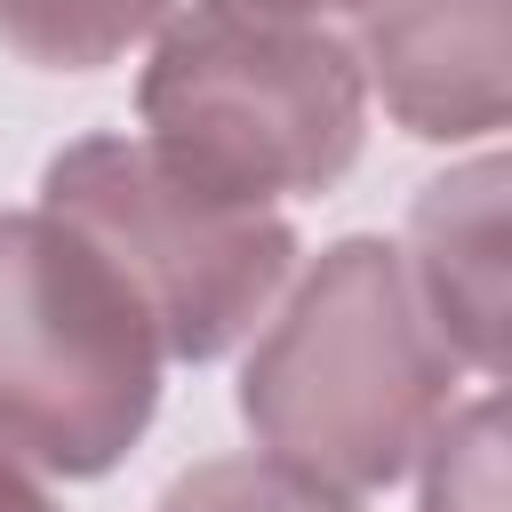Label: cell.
<instances>
[{
	"label": "cell",
	"instance_id": "277c9868",
	"mask_svg": "<svg viewBox=\"0 0 512 512\" xmlns=\"http://www.w3.org/2000/svg\"><path fill=\"white\" fill-rule=\"evenodd\" d=\"M40 208L56 224H72L128 280L160 352H176V360L232 352L296 264V232L272 208L192 184L144 136L64 144L40 176Z\"/></svg>",
	"mask_w": 512,
	"mask_h": 512
},
{
	"label": "cell",
	"instance_id": "6da1fadb",
	"mask_svg": "<svg viewBox=\"0 0 512 512\" xmlns=\"http://www.w3.org/2000/svg\"><path fill=\"white\" fill-rule=\"evenodd\" d=\"M448 392L456 352L432 336L384 240H336L240 368V416L264 464L336 496L392 488L448 416Z\"/></svg>",
	"mask_w": 512,
	"mask_h": 512
},
{
	"label": "cell",
	"instance_id": "8992f818",
	"mask_svg": "<svg viewBox=\"0 0 512 512\" xmlns=\"http://www.w3.org/2000/svg\"><path fill=\"white\" fill-rule=\"evenodd\" d=\"M504 160H472L424 184L408 216V288L432 336L480 376L504 368Z\"/></svg>",
	"mask_w": 512,
	"mask_h": 512
},
{
	"label": "cell",
	"instance_id": "5b68a950",
	"mask_svg": "<svg viewBox=\"0 0 512 512\" xmlns=\"http://www.w3.org/2000/svg\"><path fill=\"white\" fill-rule=\"evenodd\" d=\"M360 64L408 136H496L512 112V0H376Z\"/></svg>",
	"mask_w": 512,
	"mask_h": 512
},
{
	"label": "cell",
	"instance_id": "ba28073f",
	"mask_svg": "<svg viewBox=\"0 0 512 512\" xmlns=\"http://www.w3.org/2000/svg\"><path fill=\"white\" fill-rule=\"evenodd\" d=\"M424 512H504V400L448 408L424 440Z\"/></svg>",
	"mask_w": 512,
	"mask_h": 512
},
{
	"label": "cell",
	"instance_id": "7a4b0ae2",
	"mask_svg": "<svg viewBox=\"0 0 512 512\" xmlns=\"http://www.w3.org/2000/svg\"><path fill=\"white\" fill-rule=\"evenodd\" d=\"M144 144L192 184L272 208L280 192H328L360 160L368 80L360 56L248 0H192L160 24L136 80Z\"/></svg>",
	"mask_w": 512,
	"mask_h": 512
},
{
	"label": "cell",
	"instance_id": "8fae6325",
	"mask_svg": "<svg viewBox=\"0 0 512 512\" xmlns=\"http://www.w3.org/2000/svg\"><path fill=\"white\" fill-rule=\"evenodd\" d=\"M248 8H272V16H336V8H376V0H248Z\"/></svg>",
	"mask_w": 512,
	"mask_h": 512
},
{
	"label": "cell",
	"instance_id": "9c48e42d",
	"mask_svg": "<svg viewBox=\"0 0 512 512\" xmlns=\"http://www.w3.org/2000/svg\"><path fill=\"white\" fill-rule=\"evenodd\" d=\"M160 512H352L336 488H312L280 464H256V456H216V464H192Z\"/></svg>",
	"mask_w": 512,
	"mask_h": 512
},
{
	"label": "cell",
	"instance_id": "3957f363",
	"mask_svg": "<svg viewBox=\"0 0 512 512\" xmlns=\"http://www.w3.org/2000/svg\"><path fill=\"white\" fill-rule=\"evenodd\" d=\"M160 336L48 208L0 216V464L96 480L160 408Z\"/></svg>",
	"mask_w": 512,
	"mask_h": 512
},
{
	"label": "cell",
	"instance_id": "30bf717a",
	"mask_svg": "<svg viewBox=\"0 0 512 512\" xmlns=\"http://www.w3.org/2000/svg\"><path fill=\"white\" fill-rule=\"evenodd\" d=\"M0 512H56V504H48V496H40L16 464H0Z\"/></svg>",
	"mask_w": 512,
	"mask_h": 512
},
{
	"label": "cell",
	"instance_id": "52a82bcc",
	"mask_svg": "<svg viewBox=\"0 0 512 512\" xmlns=\"http://www.w3.org/2000/svg\"><path fill=\"white\" fill-rule=\"evenodd\" d=\"M160 16L168 0H0V40L48 72H96Z\"/></svg>",
	"mask_w": 512,
	"mask_h": 512
}]
</instances>
